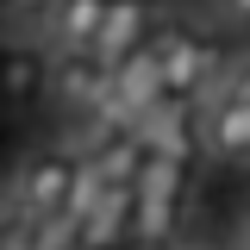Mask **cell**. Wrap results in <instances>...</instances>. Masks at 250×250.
Returning a JSON list of instances; mask_svg holds the SVG:
<instances>
[{
	"label": "cell",
	"instance_id": "277c9868",
	"mask_svg": "<svg viewBox=\"0 0 250 250\" xmlns=\"http://www.w3.org/2000/svg\"><path fill=\"white\" fill-rule=\"evenodd\" d=\"M57 57L44 44H0V106H38L50 100Z\"/></svg>",
	"mask_w": 250,
	"mask_h": 250
},
{
	"label": "cell",
	"instance_id": "ba28073f",
	"mask_svg": "<svg viewBox=\"0 0 250 250\" xmlns=\"http://www.w3.org/2000/svg\"><path fill=\"white\" fill-rule=\"evenodd\" d=\"M131 225H138V188H106V194H100V207L82 219L75 244H82V250H113Z\"/></svg>",
	"mask_w": 250,
	"mask_h": 250
},
{
	"label": "cell",
	"instance_id": "3957f363",
	"mask_svg": "<svg viewBox=\"0 0 250 250\" xmlns=\"http://www.w3.org/2000/svg\"><path fill=\"white\" fill-rule=\"evenodd\" d=\"M50 100H57L62 113H75V119L106 113V100H113V62L100 57V50H57Z\"/></svg>",
	"mask_w": 250,
	"mask_h": 250
},
{
	"label": "cell",
	"instance_id": "9c48e42d",
	"mask_svg": "<svg viewBox=\"0 0 250 250\" xmlns=\"http://www.w3.org/2000/svg\"><path fill=\"white\" fill-rule=\"evenodd\" d=\"M100 19H106V0H57L44 19V38H50V50H94Z\"/></svg>",
	"mask_w": 250,
	"mask_h": 250
},
{
	"label": "cell",
	"instance_id": "30bf717a",
	"mask_svg": "<svg viewBox=\"0 0 250 250\" xmlns=\"http://www.w3.org/2000/svg\"><path fill=\"white\" fill-rule=\"evenodd\" d=\"M50 6H57V0H6V19H13V25H44Z\"/></svg>",
	"mask_w": 250,
	"mask_h": 250
},
{
	"label": "cell",
	"instance_id": "52a82bcc",
	"mask_svg": "<svg viewBox=\"0 0 250 250\" xmlns=\"http://www.w3.org/2000/svg\"><path fill=\"white\" fill-rule=\"evenodd\" d=\"M88 163L106 175V188H138L144 163H150V138H144V125H119L113 138H100V150H88Z\"/></svg>",
	"mask_w": 250,
	"mask_h": 250
},
{
	"label": "cell",
	"instance_id": "7a4b0ae2",
	"mask_svg": "<svg viewBox=\"0 0 250 250\" xmlns=\"http://www.w3.org/2000/svg\"><path fill=\"white\" fill-rule=\"evenodd\" d=\"M150 50H156V69H163V94L169 100H194L213 82V44L194 25H163L150 38Z\"/></svg>",
	"mask_w": 250,
	"mask_h": 250
},
{
	"label": "cell",
	"instance_id": "8fae6325",
	"mask_svg": "<svg viewBox=\"0 0 250 250\" xmlns=\"http://www.w3.org/2000/svg\"><path fill=\"white\" fill-rule=\"evenodd\" d=\"M219 94H238V100H250V57L225 69V82H219Z\"/></svg>",
	"mask_w": 250,
	"mask_h": 250
},
{
	"label": "cell",
	"instance_id": "8992f818",
	"mask_svg": "<svg viewBox=\"0 0 250 250\" xmlns=\"http://www.w3.org/2000/svg\"><path fill=\"white\" fill-rule=\"evenodd\" d=\"M156 38L150 25V0H106V19H100V38H94V50L106 62H125L131 50H144Z\"/></svg>",
	"mask_w": 250,
	"mask_h": 250
},
{
	"label": "cell",
	"instance_id": "6da1fadb",
	"mask_svg": "<svg viewBox=\"0 0 250 250\" xmlns=\"http://www.w3.org/2000/svg\"><path fill=\"white\" fill-rule=\"evenodd\" d=\"M82 169H88V156H69V150H38L25 156V169L13 175V207L25 219H38V225H50V219H62V207H69V194H75V182H82Z\"/></svg>",
	"mask_w": 250,
	"mask_h": 250
},
{
	"label": "cell",
	"instance_id": "5b68a950",
	"mask_svg": "<svg viewBox=\"0 0 250 250\" xmlns=\"http://www.w3.org/2000/svg\"><path fill=\"white\" fill-rule=\"evenodd\" d=\"M200 138L219 163H250V100L238 94H213L200 113Z\"/></svg>",
	"mask_w": 250,
	"mask_h": 250
},
{
	"label": "cell",
	"instance_id": "7c38bea8",
	"mask_svg": "<svg viewBox=\"0 0 250 250\" xmlns=\"http://www.w3.org/2000/svg\"><path fill=\"white\" fill-rule=\"evenodd\" d=\"M219 13H225V19H238V25H250V0H219Z\"/></svg>",
	"mask_w": 250,
	"mask_h": 250
},
{
	"label": "cell",
	"instance_id": "4fadbf2b",
	"mask_svg": "<svg viewBox=\"0 0 250 250\" xmlns=\"http://www.w3.org/2000/svg\"><path fill=\"white\" fill-rule=\"evenodd\" d=\"M38 250H82V244H62V238H38Z\"/></svg>",
	"mask_w": 250,
	"mask_h": 250
}]
</instances>
